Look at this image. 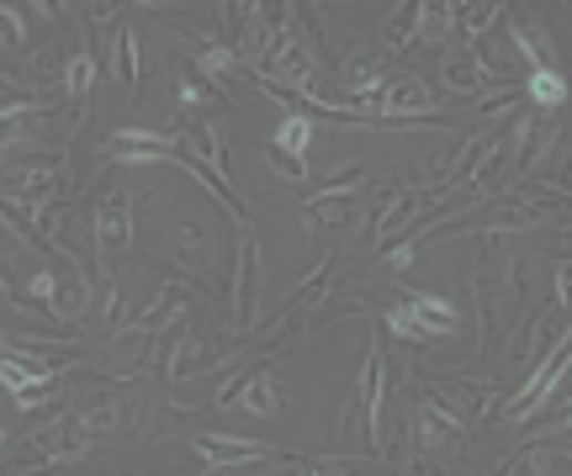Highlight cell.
I'll return each instance as SVG.
<instances>
[{
  "instance_id": "30bf717a",
  "label": "cell",
  "mask_w": 572,
  "mask_h": 476,
  "mask_svg": "<svg viewBox=\"0 0 572 476\" xmlns=\"http://www.w3.org/2000/svg\"><path fill=\"white\" fill-rule=\"evenodd\" d=\"M334 270H339V255H324V260L313 265V276L303 286H297V291H292V302H286V318H282V329H276V339H282L286 329H292V323H297V318H308L313 308H318V302H324V297H329V286H334Z\"/></svg>"
},
{
  "instance_id": "484cf974",
  "label": "cell",
  "mask_w": 572,
  "mask_h": 476,
  "mask_svg": "<svg viewBox=\"0 0 572 476\" xmlns=\"http://www.w3.org/2000/svg\"><path fill=\"white\" fill-rule=\"evenodd\" d=\"M112 70L139 91V38H133V27H118V59H112Z\"/></svg>"
},
{
  "instance_id": "52a82bcc",
  "label": "cell",
  "mask_w": 572,
  "mask_h": 476,
  "mask_svg": "<svg viewBox=\"0 0 572 476\" xmlns=\"http://www.w3.org/2000/svg\"><path fill=\"white\" fill-rule=\"evenodd\" d=\"M95 249L106 260L133 249V196H127V186L106 190V201L95 207Z\"/></svg>"
},
{
  "instance_id": "7c38bea8",
  "label": "cell",
  "mask_w": 572,
  "mask_h": 476,
  "mask_svg": "<svg viewBox=\"0 0 572 476\" xmlns=\"http://www.w3.org/2000/svg\"><path fill=\"white\" fill-rule=\"evenodd\" d=\"M408 424H413V445H419V451H461V445H467V434H461V428L456 424H446V418H440V413H429L425 403L413 407V418H408Z\"/></svg>"
},
{
  "instance_id": "3957f363",
  "label": "cell",
  "mask_w": 572,
  "mask_h": 476,
  "mask_svg": "<svg viewBox=\"0 0 572 476\" xmlns=\"http://www.w3.org/2000/svg\"><path fill=\"white\" fill-rule=\"evenodd\" d=\"M64 175V159L59 154H32V159H17V165H0V196L6 201H22V207H43L53 196V180Z\"/></svg>"
},
{
  "instance_id": "e575fe53",
  "label": "cell",
  "mask_w": 572,
  "mask_h": 476,
  "mask_svg": "<svg viewBox=\"0 0 572 476\" xmlns=\"http://www.w3.org/2000/svg\"><path fill=\"white\" fill-rule=\"evenodd\" d=\"M17 101H22L17 80H6V74H0V106H17Z\"/></svg>"
},
{
  "instance_id": "603a6c76",
  "label": "cell",
  "mask_w": 572,
  "mask_h": 476,
  "mask_svg": "<svg viewBox=\"0 0 572 476\" xmlns=\"http://www.w3.org/2000/svg\"><path fill=\"white\" fill-rule=\"evenodd\" d=\"M541 138H547V122H541V117H520V122H514V143H509V148H514V175L530 165V154L541 148Z\"/></svg>"
},
{
  "instance_id": "836d02e7",
  "label": "cell",
  "mask_w": 572,
  "mask_h": 476,
  "mask_svg": "<svg viewBox=\"0 0 572 476\" xmlns=\"http://www.w3.org/2000/svg\"><path fill=\"white\" fill-rule=\"evenodd\" d=\"M503 106H514V85H503V91H493V95H482V101H477V112H503Z\"/></svg>"
},
{
  "instance_id": "ac0fdd59",
  "label": "cell",
  "mask_w": 572,
  "mask_h": 476,
  "mask_svg": "<svg viewBox=\"0 0 572 476\" xmlns=\"http://www.w3.org/2000/svg\"><path fill=\"white\" fill-rule=\"evenodd\" d=\"M48 101L43 95H22L17 106H0V148H11V143H22L27 138V122L43 112Z\"/></svg>"
},
{
  "instance_id": "4316f807",
  "label": "cell",
  "mask_w": 572,
  "mask_h": 476,
  "mask_svg": "<svg viewBox=\"0 0 572 476\" xmlns=\"http://www.w3.org/2000/svg\"><path fill=\"white\" fill-rule=\"evenodd\" d=\"M446 32H451V6H419V43H446Z\"/></svg>"
},
{
  "instance_id": "4dcf8cb0",
  "label": "cell",
  "mask_w": 572,
  "mask_h": 476,
  "mask_svg": "<svg viewBox=\"0 0 572 476\" xmlns=\"http://www.w3.org/2000/svg\"><path fill=\"white\" fill-rule=\"evenodd\" d=\"M217 95L223 91H213V85H207V80H196V74L181 80V101H186V106H207V101H217Z\"/></svg>"
},
{
  "instance_id": "9c48e42d",
  "label": "cell",
  "mask_w": 572,
  "mask_h": 476,
  "mask_svg": "<svg viewBox=\"0 0 572 476\" xmlns=\"http://www.w3.org/2000/svg\"><path fill=\"white\" fill-rule=\"evenodd\" d=\"M419 217V196L413 190H387V196H377V207H371V244H392V238L404 234L408 223Z\"/></svg>"
},
{
  "instance_id": "6da1fadb",
  "label": "cell",
  "mask_w": 572,
  "mask_h": 476,
  "mask_svg": "<svg viewBox=\"0 0 572 476\" xmlns=\"http://www.w3.org/2000/svg\"><path fill=\"white\" fill-rule=\"evenodd\" d=\"M381 381H387V355H381V329H377L371 333V355H366V365H360V376H356V392L334 413V428H339V434L350 424H360L366 455H387V434H381Z\"/></svg>"
},
{
  "instance_id": "e0dca14e",
  "label": "cell",
  "mask_w": 572,
  "mask_h": 476,
  "mask_svg": "<svg viewBox=\"0 0 572 476\" xmlns=\"http://www.w3.org/2000/svg\"><path fill=\"white\" fill-rule=\"evenodd\" d=\"M238 403L249 407L255 418H276V413L286 407V397H282V386H276L270 376H255V371H249V381H244V392H238Z\"/></svg>"
},
{
  "instance_id": "f546056e",
  "label": "cell",
  "mask_w": 572,
  "mask_h": 476,
  "mask_svg": "<svg viewBox=\"0 0 572 476\" xmlns=\"http://www.w3.org/2000/svg\"><path fill=\"white\" fill-rule=\"evenodd\" d=\"M265 165L276 169V175H286V180H308V165H303L297 154H286V148H276V143H265Z\"/></svg>"
},
{
  "instance_id": "7a4b0ae2",
  "label": "cell",
  "mask_w": 572,
  "mask_h": 476,
  "mask_svg": "<svg viewBox=\"0 0 572 476\" xmlns=\"http://www.w3.org/2000/svg\"><path fill=\"white\" fill-rule=\"evenodd\" d=\"M85 451H91V434L80 424V413H64V418H53L48 428L32 434V451H27V461L11 466V476H22L27 466H59V461H74V455H85Z\"/></svg>"
},
{
  "instance_id": "d6a6232c",
  "label": "cell",
  "mask_w": 572,
  "mask_h": 476,
  "mask_svg": "<svg viewBox=\"0 0 572 476\" xmlns=\"http://www.w3.org/2000/svg\"><path fill=\"white\" fill-rule=\"evenodd\" d=\"M27 286H32V297H38L43 308H48V302H53V291H59V281H53V270H38V276H32V281H27Z\"/></svg>"
},
{
  "instance_id": "9a60e30c",
  "label": "cell",
  "mask_w": 572,
  "mask_h": 476,
  "mask_svg": "<svg viewBox=\"0 0 572 476\" xmlns=\"http://www.w3.org/2000/svg\"><path fill=\"white\" fill-rule=\"evenodd\" d=\"M85 308H91V286H85V270H74V276L59 281L48 312H53V318H64V323H74V318H85Z\"/></svg>"
},
{
  "instance_id": "f1b7e54d",
  "label": "cell",
  "mask_w": 572,
  "mask_h": 476,
  "mask_svg": "<svg viewBox=\"0 0 572 476\" xmlns=\"http://www.w3.org/2000/svg\"><path fill=\"white\" fill-rule=\"evenodd\" d=\"M91 80H95V59L91 53H74L70 70H64V95H85L91 91Z\"/></svg>"
},
{
  "instance_id": "2e32d148",
  "label": "cell",
  "mask_w": 572,
  "mask_h": 476,
  "mask_svg": "<svg viewBox=\"0 0 572 476\" xmlns=\"http://www.w3.org/2000/svg\"><path fill=\"white\" fill-rule=\"evenodd\" d=\"M499 22H503V6H451V32L467 38V43H477L482 32H493Z\"/></svg>"
},
{
  "instance_id": "7402d4cb",
  "label": "cell",
  "mask_w": 572,
  "mask_h": 476,
  "mask_svg": "<svg viewBox=\"0 0 572 476\" xmlns=\"http://www.w3.org/2000/svg\"><path fill=\"white\" fill-rule=\"evenodd\" d=\"M419 38V6L408 0V6H398L392 17H387V27H381V43L387 48H408Z\"/></svg>"
},
{
  "instance_id": "44dd1931",
  "label": "cell",
  "mask_w": 572,
  "mask_h": 476,
  "mask_svg": "<svg viewBox=\"0 0 572 476\" xmlns=\"http://www.w3.org/2000/svg\"><path fill=\"white\" fill-rule=\"evenodd\" d=\"M530 101H535V106H547V112H556V106L568 101V80H562L556 70H547V64H541V70H530Z\"/></svg>"
},
{
  "instance_id": "83f0119b",
  "label": "cell",
  "mask_w": 572,
  "mask_h": 476,
  "mask_svg": "<svg viewBox=\"0 0 572 476\" xmlns=\"http://www.w3.org/2000/svg\"><path fill=\"white\" fill-rule=\"evenodd\" d=\"M0 48H6V53H22L27 48V22L17 6H0Z\"/></svg>"
},
{
  "instance_id": "1f68e13d",
  "label": "cell",
  "mask_w": 572,
  "mask_h": 476,
  "mask_svg": "<svg viewBox=\"0 0 572 476\" xmlns=\"http://www.w3.org/2000/svg\"><path fill=\"white\" fill-rule=\"evenodd\" d=\"M419 249H425V238H408V244H398V249L387 255V270H408V265H413V255H419Z\"/></svg>"
},
{
  "instance_id": "8fae6325",
  "label": "cell",
  "mask_w": 572,
  "mask_h": 476,
  "mask_svg": "<svg viewBox=\"0 0 572 476\" xmlns=\"http://www.w3.org/2000/svg\"><path fill=\"white\" fill-rule=\"evenodd\" d=\"M170 249H175V260L181 265H213V228H207V217H181L175 223V234H170Z\"/></svg>"
},
{
  "instance_id": "ffe728a7",
  "label": "cell",
  "mask_w": 572,
  "mask_h": 476,
  "mask_svg": "<svg viewBox=\"0 0 572 476\" xmlns=\"http://www.w3.org/2000/svg\"><path fill=\"white\" fill-rule=\"evenodd\" d=\"M74 413H80V424H85V434H112V428L122 424V403L118 397H112V392H101V397H95L91 407H74Z\"/></svg>"
},
{
  "instance_id": "cb8c5ba5",
  "label": "cell",
  "mask_w": 572,
  "mask_h": 476,
  "mask_svg": "<svg viewBox=\"0 0 572 476\" xmlns=\"http://www.w3.org/2000/svg\"><path fill=\"white\" fill-rule=\"evenodd\" d=\"M318 138V127H313V117H297V112H292V117L282 122V133H276V148H286V154H297V159H303V154H308V143Z\"/></svg>"
},
{
  "instance_id": "277c9868",
  "label": "cell",
  "mask_w": 572,
  "mask_h": 476,
  "mask_svg": "<svg viewBox=\"0 0 572 476\" xmlns=\"http://www.w3.org/2000/svg\"><path fill=\"white\" fill-rule=\"evenodd\" d=\"M488 381H446V386H425L419 392V403L429 407V413H440L446 424H456L461 434L482 418V407H488Z\"/></svg>"
},
{
  "instance_id": "8992f818",
  "label": "cell",
  "mask_w": 572,
  "mask_h": 476,
  "mask_svg": "<svg viewBox=\"0 0 572 476\" xmlns=\"http://www.w3.org/2000/svg\"><path fill=\"white\" fill-rule=\"evenodd\" d=\"M191 451L213 466L207 476H228L234 466L276 461V451H270V445H261V439H238V434H196V439H191Z\"/></svg>"
},
{
  "instance_id": "d4e9b609",
  "label": "cell",
  "mask_w": 572,
  "mask_h": 476,
  "mask_svg": "<svg viewBox=\"0 0 572 476\" xmlns=\"http://www.w3.org/2000/svg\"><path fill=\"white\" fill-rule=\"evenodd\" d=\"M440 80H446V91H456V95L482 91V85H477V74H472V64H467L461 53H446V59H440Z\"/></svg>"
},
{
  "instance_id": "ba28073f",
  "label": "cell",
  "mask_w": 572,
  "mask_h": 476,
  "mask_svg": "<svg viewBox=\"0 0 572 476\" xmlns=\"http://www.w3.org/2000/svg\"><path fill=\"white\" fill-rule=\"evenodd\" d=\"M175 148L181 143L165 138V133H149V127H127V133H118V138L106 143V154L122 159V165H170Z\"/></svg>"
},
{
  "instance_id": "d590c367",
  "label": "cell",
  "mask_w": 572,
  "mask_h": 476,
  "mask_svg": "<svg viewBox=\"0 0 572 476\" xmlns=\"http://www.w3.org/2000/svg\"><path fill=\"white\" fill-rule=\"evenodd\" d=\"M0 445H6V428H0Z\"/></svg>"
},
{
  "instance_id": "5b68a950",
  "label": "cell",
  "mask_w": 572,
  "mask_h": 476,
  "mask_svg": "<svg viewBox=\"0 0 572 476\" xmlns=\"http://www.w3.org/2000/svg\"><path fill=\"white\" fill-rule=\"evenodd\" d=\"M261 318V238H238V265H234V329L249 333Z\"/></svg>"
},
{
  "instance_id": "5bb4252c",
  "label": "cell",
  "mask_w": 572,
  "mask_h": 476,
  "mask_svg": "<svg viewBox=\"0 0 572 476\" xmlns=\"http://www.w3.org/2000/svg\"><path fill=\"white\" fill-rule=\"evenodd\" d=\"M356 196V190H350ZM350 196H308L303 201V213H308V228H334V234H345L350 223H356V201Z\"/></svg>"
},
{
  "instance_id": "d6986e66",
  "label": "cell",
  "mask_w": 572,
  "mask_h": 476,
  "mask_svg": "<svg viewBox=\"0 0 572 476\" xmlns=\"http://www.w3.org/2000/svg\"><path fill=\"white\" fill-rule=\"evenodd\" d=\"M228 350H207L196 333H186L181 339V350H170V376H191V371H207L213 360H223Z\"/></svg>"
},
{
  "instance_id": "4fadbf2b",
  "label": "cell",
  "mask_w": 572,
  "mask_h": 476,
  "mask_svg": "<svg viewBox=\"0 0 572 476\" xmlns=\"http://www.w3.org/2000/svg\"><path fill=\"white\" fill-rule=\"evenodd\" d=\"M387 323H392V333H404V339H419V344H429V339H446V333H456V329H446V323H435L413 297H404L398 308L387 312Z\"/></svg>"
}]
</instances>
